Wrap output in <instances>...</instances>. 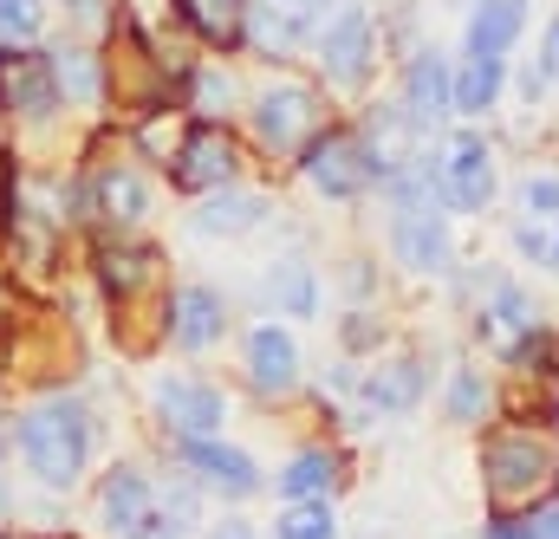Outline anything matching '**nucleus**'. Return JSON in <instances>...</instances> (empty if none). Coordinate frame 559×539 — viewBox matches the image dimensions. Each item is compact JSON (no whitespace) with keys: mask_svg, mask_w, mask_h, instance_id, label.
<instances>
[{"mask_svg":"<svg viewBox=\"0 0 559 539\" xmlns=\"http://www.w3.org/2000/svg\"><path fill=\"white\" fill-rule=\"evenodd\" d=\"M371 13H338L325 33H319V59H325V79L332 85H358L371 72Z\"/></svg>","mask_w":559,"mask_h":539,"instance_id":"obj_9","label":"nucleus"},{"mask_svg":"<svg viewBox=\"0 0 559 539\" xmlns=\"http://www.w3.org/2000/svg\"><path fill=\"white\" fill-rule=\"evenodd\" d=\"M0 514H7V488H0Z\"/></svg>","mask_w":559,"mask_h":539,"instance_id":"obj_41","label":"nucleus"},{"mask_svg":"<svg viewBox=\"0 0 559 539\" xmlns=\"http://www.w3.org/2000/svg\"><path fill=\"white\" fill-rule=\"evenodd\" d=\"M481 409H488V391H481V378L462 364V371L449 378V416H455V422H475Z\"/></svg>","mask_w":559,"mask_h":539,"instance_id":"obj_30","label":"nucleus"},{"mask_svg":"<svg viewBox=\"0 0 559 539\" xmlns=\"http://www.w3.org/2000/svg\"><path fill=\"white\" fill-rule=\"evenodd\" d=\"M182 20L215 46H235L248 33V0H182Z\"/></svg>","mask_w":559,"mask_h":539,"instance_id":"obj_22","label":"nucleus"},{"mask_svg":"<svg viewBox=\"0 0 559 539\" xmlns=\"http://www.w3.org/2000/svg\"><path fill=\"white\" fill-rule=\"evenodd\" d=\"M248 378H254V391H267V397H280V391L299 384V345H293L280 325H261V332L248 338Z\"/></svg>","mask_w":559,"mask_h":539,"instance_id":"obj_15","label":"nucleus"},{"mask_svg":"<svg viewBox=\"0 0 559 539\" xmlns=\"http://www.w3.org/2000/svg\"><path fill=\"white\" fill-rule=\"evenodd\" d=\"M274 539H338V514L325 501H293L274 520Z\"/></svg>","mask_w":559,"mask_h":539,"instance_id":"obj_27","label":"nucleus"},{"mask_svg":"<svg viewBox=\"0 0 559 539\" xmlns=\"http://www.w3.org/2000/svg\"><path fill=\"white\" fill-rule=\"evenodd\" d=\"M267 299H274L280 312H293V319H312L319 312V279H312V267L306 261H274L267 267Z\"/></svg>","mask_w":559,"mask_h":539,"instance_id":"obj_20","label":"nucleus"},{"mask_svg":"<svg viewBox=\"0 0 559 539\" xmlns=\"http://www.w3.org/2000/svg\"><path fill=\"white\" fill-rule=\"evenodd\" d=\"M534 332H540V312L527 306V292L495 286V306H481V338H488L495 351H508V358H514Z\"/></svg>","mask_w":559,"mask_h":539,"instance_id":"obj_16","label":"nucleus"},{"mask_svg":"<svg viewBox=\"0 0 559 539\" xmlns=\"http://www.w3.org/2000/svg\"><path fill=\"white\" fill-rule=\"evenodd\" d=\"M85 455H92V416H85V404L52 397V404L20 416V462L46 488H72L85 475Z\"/></svg>","mask_w":559,"mask_h":539,"instance_id":"obj_2","label":"nucleus"},{"mask_svg":"<svg viewBox=\"0 0 559 539\" xmlns=\"http://www.w3.org/2000/svg\"><path fill=\"white\" fill-rule=\"evenodd\" d=\"M540 65H547V72H554V79H559V20H554V26H547V59H540Z\"/></svg>","mask_w":559,"mask_h":539,"instance_id":"obj_37","label":"nucleus"},{"mask_svg":"<svg viewBox=\"0 0 559 539\" xmlns=\"http://www.w3.org/2000/svg\"><path fill=\"white\" fill-rule=\"evenodd\" d=\"M274 7H306V0H274Z\"/></svg>","mask_w":559,"mask_h":539,"instance_id":"obj_40","label":"nucleus"},{"mask_svg":"<svg viewBox=\"0 0 559 539\" xmlns=\"http://www.w3.org/2000/svg\"><path fill=\"white\" fill-rule=\"evenodd\" d=\"M514 248H521L534 267H559V221L521 215V221H514Z\"/></svg>","mask_w":559,"mask_h":539,"instance_id":"obj_29","label":"nucleus"},{"mask_svg":"<svg viewBox=\"0 0 559 539\" xmlns=\"http://www.w3.org/2000/svg\"><path fill=\"white\" fill-rule=\"evenodd\" d=\"M312 131H319V105H312L306 85H274V92L254 98V136H261L274 156L280 149H299Z\"/></svg>","mask_w":559,"mask_h":539,"instance_id":"obj_5","label":"nucleus"},{"mask_svg":"<svg viewBox=\"0 0 559 539\" xmlns=\"http://www.w3.org/2000/svg\"><path fill=\"white\" fill-rule=\"evenodd\" d=\"M261 215H267L261 195H215L209 208H195V228H202V235H241V228H254Z\"/></svg>","mask_w":559,"mask_h":539,"instance_id":"obj_24","label":"nucleus"},{"mask_svg":"<svg viewBox=\"0 0 559 539\" xmlns=\"http://www.w3.org/2000/svg\"><path fill=\"white\" fill-rule=\"evenodd\" d=\"M39 33V0H0V39H33Z\"/></svg>","mask_w":559,"mask_h":539,"instance_id":"obj_32","label":"nucleus"},{"mask_svg":"<svg viewBox=\"0 0 559 539\" xmlns=\"http://www.w3.org/2000/svg\"><path fill=\"white\" fill-rule=\"evenodd\" d=\"M222 332H228V306H222L209 286H182V292L169 299V338H176L182 351H209Z\"/></svg>","mask_w":559,"mask_h":539,"instance_id":"obj_12","label":"nucleus"},{"mask_svg":"<svg viewBox=\"0 0 559 539\" xmlns=\"http://www.w3.org/2000/svg\"><path fill=\"white\" fill-rule=\"evenodd\" d=\"M156 416L176 429V435H215L228 404L209 391V384H189V378H163L156 384Z\"/></svg>","mask_w":559,"mask_h":539,"instance_id":"obj_10","label":"nucleus"},{"mask_svg":"<svg viewBox=\"0 0 559 539\" xmlns=\"http://www.w3.org/2000/svg\"><path fill=\"white\" fill-rule=\"evenodd\" d=\"M481 539H534V534H527V520L501 514V520H488V534H481Z\"/></svg>","mask_w":559,"mask_h":539,"instance_id":"obj_35","label":"nucleus"},{"mask_svg":"<svg viewBox=\"0 0 559 539\" xmlns=\"http://www.w3.org/2000/svg\"><path fill=\"white\" fill-rule=\"evenodd\" d=\"M228 92H235V85H228L222 72H195V105H202V111H222Z\"/></svg>","mask_w":559,"mask_h":539,"instance_id":"obj_33","label":"nucleus"},{"mask_svg":"<svg viewBox=\"0 0 559 539\" xmlns=\"http://www.w3.org/2000/svg\"><path fill=\"white\" fill-rule=\"evenodd\" d=\"M391 248H397V261L411 273H449V235H442L436 208H397Z\"/></svg>","mask_w":559,"mask_h":539,"instance_id":"obj_11","label":"nucleus"},{"mask_svg":"<svg viewBox=\"0 0 559 539\" xmlns=\"http://www.w3.org/2000/svg\"><path fill=\"white\" fill-rule=\"evenodd\" d=\"M521 208L540 215V221H559V176H527L521 182Z\"/></svg>","mask_w":559,"mask_h":539,"instance_id":"obj_31","label":"nucleus"},{"mask_svg":"<svg viewBox=\"0 0 559 539\" xmlns=\"http://www.w3.org/2000/svg\"><path fill=\"white\" fill-rule=\"evenodd\" d=\"M501 52H468L462 65H455V111H468V118H481L495 98H501Z\"/></svg>","mask_w":559,"mask_h":539,"instance_id":"obj_18","label":"nucleus"},{"mask_svg":"<svg viewBox=\"0 0 559 539\" xmlns=\"http://www.w3.org/2000/svg\"><path fill=\"white\" fill-rule=\"evenodd\" d=\"M98 273H105V292H111V299H131L138 286L156 279V254H150V248H105V254H98Z\"/></svg>","mask_w":559,"mask_h":539,"instance_id":"obj_23","label":"nucleus"},{"mask_svg":"<svg viewBox=\"0 0 559 539\" xmlns=\"http://www.w3.org/2000/svg\"><path fill=\"white\" fill-rule=\"evenodd\" d=\"M527 26V0H481L468 13V52H508Z\"/></svg>","mask_w":559,"mask_h":539,"instance_id":"obj_17","label":"nucleus"},{"mask_svg":"<svg viewBox=\"0 0 559 539\" xmlns=\"http://www.w3.org/2000/svg\"><path fill=\"white\" fill-rule=\"evenodd\" d=\"M182 468H189L195 481L222 488V494H254V488H261V468H254L241 448L215 442V435H182Z\"/></svg>","mask_w":559,"mask_h":539,"instance_id":"obj_8","label":"nucleus"},{"mask_svg":"<svg viewBox=\"0 0 559 539\" xmlns=\"http://www.w3.org/2000/svg\"><path fill=\"white\" fill-rule=\"evenodd\" d=\"M332 488V455H319V448H306V455H293L286 468H280V494L286 501H312V494H325Z\"/></svg>","mask_w":559,"mask_h":539,"instance_id":"obj_25","label":"nucleus"},{"mask_svg":"<svg viewBox=\"0 0 559 539\" xmlns=\"http://www.w3.org/2000/svg\"><path fill=\"white\" fill-rule=\"evenodd\" d=\"M371 404L378 409H417V397H423V364L417 358H384L378 371H371Z\"/></svg>","mask_w":559,"mask_h":539,"instance_id":"obj_21","label":"nucleus"},{"mask_svg":"<svg viewBox=\"0 0 559 539\" xmlns=\"http://www.w3.org/2000/svg\"><path fill=\"white\" fill-rule=\"evenodd\" d=\"M131 539H182V520H169V514H150V520H143Z\"/></svg>","mask_w":559,"mask_h":539,"instance_id":"obj_34","label":"nucleus"},{"mask_svg":"<svg viewBox=\"0 0 559 539\" xmlns=\"http://www.w3.org/2000/svg\"><path fill=\"white\" fill-rule=\"evenodd\" d=\"M98 202H105V215L138 221L143 208H150V189H143L138 169H111V176H98Z\"/></svg>","mask_w":559,"mask_h":539,"instance_id":"obj_26","label":"nucleus"},{"mask_svg":"<svg viewBox=\"0 0 559 539\" xmlns=\"http://www.w3.org/2000/svg\"><path fill=\"white\" fill-rule=\"evenodd\" d=\"M306 26H312V13H306V7L254 0V13H248V39H254L261 52H293V46L306 39Z\"/></svg>","mask_w":559,"mask_h":539,"instance_id":"obj_19","label":"nucleus"},{"mask_svg":"<svg viewBox=\"0 0 559 539\" xmlns=\"http://www.w3.org/2000/svg\"><path fill=\"white\" fill-rule=\"evenodd\" d=\"M442 195H449V208H488L495 202V163H488L481 136H455L442 149Z\"/></svg>","mask_w":559,"mask_h":539,"instance_id":"obj_7","label":"nucleus"},{"mask_svg":"<svg viewBox=\"0 0 559 539\" xmlns=\"http://www.w3.org/2000/svg\"><path fill=\"white\" fill-rule=\"evenodd\" d=\"M306 176H312L319 195H332V202H358V195H371V189L384 182V156H378L365 136L325 131V136H312V149H306Z\"/></svg>","mask_w":559,"mask_h":539,"instance_id":"obj_3","label":"nucleus"},{"mask_svg":"<svg viewBox=\"0 0 559 539\" xmlns=\"http://www.w3.org/2000/svg\"><path fill=\"white\" fill-rule=\"evenodd\" d=\"M559 475V455L540 429H495L488 448H481V488H488V507L495 514H521L534 507Z\"/></svg>","mask_w":559,"mask_h":539,"instance_id":"obj_1","label":"nucleus"},{"mask_svg":"<svg viewBox=\"0 0 559 539\" xmlns=\"http://www.w3.org/2000/svg\"><path fill=\"white\" fill-rule=\"evenodd\" d=\"M235 136L215 131V124H195V131L182 136V149H176V189H189V195H202V189H228V176H235Z\"/></svg>","mask_w":559,"mask_h":539,"instance_id":"obj_6","label":"nucleus"},{"mask_svg":"<svg viewBox=\"0 0 559 539\" xmlns=\"http://www.w3.org/2000/svg\"><path fill=\"white\" fill-rule=\"evenodd\" d=\"M0 105L20 111V118H46L59 105V72H52V52H20V46H0Z\"/></svg>","mask_w":559,"mask_h":539,"instance_id":"obj_4","label":"nucleus"},{"mask_svg":"<svg viewBox=\"0 0 559 539\" xmlns=\"http://www.w3.org/2000/svg\"><path fill=\"white\" fill-rule=\"evenodd\" d=\"M449 111H455V72L436 52H417L411 72H404V118L411 124H436Z\"/></svg>","mask_w":559,"mask_h":539,"instance_id":"obj_13","label":"nucleus"},{"mask_svg":"<svg viewBox=\"0 0 559 539\" xmlns=\"http://www.w3.org/2000/svg\"><path fill=\"white\" fill-rule=\"evenodd\" d=\"M527 534H534V539H559V507H540V514H527Z\"/></svg>","mask_w":559,"mask_h":539,"instance_id":"obj_36","label":"nucleus"},{"mask_svg":"<svg viewBox=\"0 0 559 539\" xmlns=\"http://www.w3.org/2000/svg\"><path fill=\"white\" fill-rule=\"evenodd\" d=\"M98 514H105V527L118 539H131L156 514V494H150V481H143L138 468H111L105 488H98Z\"/></svg>","mask_w":559,"mask_h":539,"instance_id":"obj_14","label":"nucleus"},{"mask_svg":"<svg viewBox=\"0 0 559 539\" xmlns=\"http://www.w3.org/2000/svg\"><path fill=\"white\" fill-rule=\"evenodd\" d=\"M52 72H59V98L72 92L79 105L98 98V59L92 52H72V46H52Z\"/></svg>","mask_w":559,"mask_h":539,"instance_id":"obj_28","label":"nucleus"},{"mask_svg":"<svg viewBox=\"0 0 559 539\" xmlns=\"http://www.w3.org/2000/svg\"><path fill=\"white\" fill-rule=\"evenodd\" d=\"M209 539H254V534H248L241 520H228V527H215V534H209Z\"/></svg>","mask_w":559,"mask_h":539,"instance_id":"obj_38","label":"nucleus"},{"mask_svg":"<svg viewBox=\"0 0 559 539\" xmlns=\"http://www.w3.org/2000/svg\"><path fill=\"white\" fill-rule=\"evenodd\" d=\"M66 7H79V13H85V7H92V0H66Z\"/></svg>","mask_w":559,"mask_h":539,"instance_id":"obj_39","label":"nucleus"}]
</instances>
